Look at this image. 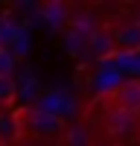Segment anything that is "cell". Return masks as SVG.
Returning <instances> with one entry per match:
<instances>
[{
    "label": "cell",
    "instance_id": "2",
    "mask_svg": "<svg viewBox=\"0 0 140 146\" xmlns=\"http://www.w3.org/2000/svg\"><path fill=\"white\" fill-rule=\"evenodd\" d=\"M114 44H117V53H123V56L140 53V21L117 27L114 29Z\"/></svg>",
    "mask_w": 140,
    "mask_h": 146
},
{
    "label": "cell",
    "instance_id": "5",
    "mask_svg": "<svg viewBox=\"0 0 140 146\" xmlns=\"http://www.w3.org/2000/svg\"><path fill=\"white\" fill-rule=\"evenodd\" d=\"M18 96V85L12 76H0V105H12Z\"/></svg>",
    "mask_w": 140,
    "mask_h": 146
},
{
    "label": "cell",
    "instance_id": "4",
    "mask_svg": "<svg viewBox=\"0 0 140 146\" xmlns=\"http://www.w3.org/2000/svg\"><path fill=\"white\" fill-rule=\"evenodd\" d=\"M88 44H90V50H93L96 58H111L117 53V44H114V32L111 29H96L88 38Z\"/></svg>",
    "mask_w": 140,
    "mask_h": 146
},
{
    "label": "cell",
    "instance_id": "1",
    "mask_svg": "<svg viewBox=\"0 0 140 146\" xmlns=\"http://www.w3.org/2000/svg\"><path fill=\"white\" fill-rule=\"evenodd\" d=\"M111 102H114V108H125V111L140 114V79L120 82L111 94Z\"/></svg>",
    "mask_w": 140,
    "mask_h": 146
},
{
    "label": "cell",
    "instance_id": "3",
    "mask_svg": "<svg viewBox=\"0 0 140 146\" xmlns=\"http://www.w3.org/2000/svg\"><path fill=\"white\" fill-rule=\"evenodd\" d=\"M140 114L134 111H125V108H114V111L108 114V129L114 131V135H131V131L140 126Z\"/></svg>",
    "mask_w": 140,
    "mask_h": 146
},
{
    "label": "cell",
    "instance_id": "6",
    "mask_svg": "<svg viewBox=\"0 0 140 146\" xmlns=\"http://www.w3.org/2000/svg\"><path fill=\"white\" fill-rule=\"evenodd\" d=\"M12 73H15V56L12 50L0 47V76H12Z\"/></svg>",
    "mask_w": 140,
    "mask_h": 146
}]
</instances>
